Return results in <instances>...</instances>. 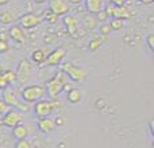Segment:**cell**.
<instances>
[{
	"label": "cell",
	"instance_id": "cell-1",
	"mask_svg": "<svg viewBox=\"0 0 154 148\" xmlns=\"http://www.w3.org/2000/svg\"><path fill=\"white\" fill-rule=\"evenodd\" d=\"M68 77L60 70L58 73H56L48 82H46V93L49 94L50 98H57L62 92H64L65 84H68Z\"/></svg>",
	"mask_w": 154,
	"mask_h": 148
},
{
	"label": "cell",
	"instance_id": "cell-2",
	"mask_svg": "<svg viewBox=\"0 0 154 148\" xmlns=\"http://www.w3.org/2000/svg\"><path fill=\"white\" fill-rule=\"evenodd\" d=\"M61 72L73 82H82L87 79V72L84 67L73 64L70 61H64L61 64Z\"/></svg>",
	"mask_w": 154,
	"mask_h": 148
},
{
	"label": "cell",
	"instance_id": "cell-3",
	"mask_svg": "<svg viewBox=\"0 0 154 148\" xmlns=\"http://www.w3.org/2000/svg\"><path fill=\"white\" fill-rule=\"evenodd\" d=\"M46 94V89L42 85H29V86H24L20 92L22 100L26 104H32L37 102V101L42 100Z\"/></svg>",
	"mask_w": 154,
	"mask_h": 148
},
{
	"label": "cell",
	"instance_id": "cell-4",
	"mask_svg": "<svg viewBox=\"0 0 154 148\" xmlns=\"http://www.w3.org/2000/svg\"><path fill=\"white\" fill-rule=\"evenodd\" d=\"M58 101L53 100H39L34 104V113L38 117H50L53 114V112L56 111V108H58L60 105H57Z\"/></svg>",
	"mask_w": 154,
	"mask_h": 148
},
{
	"label": "cell",
	"instance_id": "cell-5",
	"mask_svg": "<svg viewBox=\"0 0 154 148\" xmlns=\"http://www.w3.org/2000/svg\"><path fill=\"white\" fill-rule=\"evenodd\" d=\"M3 100H4L5 104H7L10 108H12V109H19L20 112H27L30 109L29 104L22 102V101L19 100L18 94H16V92L14 89H11V87H5L4 89Z\"/></svg>",
	"mask_w": 154,
	"mask_h": 148
},
{
	"label": "cell",
	"instance_id": "cell-6",
	"mask_svg": "<svg viewBox=\"0 0 154 148\" xmlns=\"http://www.w3.org/2000/svg\"><path fill=\"white\" fill-rule=\"evenodd\" d=\"M104 12L107 13L108 18H116V19H130L133 18L134 12L126 5H108L104 7Z\"/></svg>",
	"mask_w": 154,
	"mask_h": 148
},
{
	"label": "cell",
	"instance_id": "cell-7",
	"mask_svg": "<svg viewBox=\"0 0 154 148\" xmlns=\"http://www.w3.org/2000/svg\"><path fill=\"white\" fill-rule=\"evenodd\" d=\"M43 20V16L41 13H35V12H26L23 15H20L19 18V26L24 30H31L34 27L39 26Z\"/></svg>",
	"mask_w": 154,
	"mask_h": 148
},
{
	"label": "cell",
	"instance_id": "cell-8",
	"mask_svg": "<svg viewBox=\"0 0 154 148\" xmlns=\"http://www.w3.org/2000/svg\"><path fill=\"white\" fill-rule=\"evenodd\" d=\"M49 11L53 13L54 16H64L69 13L70 11V4L68 0H50L49 3Z\"/></svg>",
	"mask_w": 154,
	"mask_h": 148
},
{
	"label": "cell",
	"instance_id": "cell-9",
	"mask_svg": "<svg viewBox=\"0 0 154 148\" xmlns=\"http://www.w3.org/2000/svg\"><path fill=\"white\" fill-rule=\"evenodd\" d=\"M22 119H23V116H22L20 112L16 111V109H12V108H11L10 111H8L7 113L3 116V119L0 120V124L4 125V127L14 128L15 125L20 124V123H22Z\"/></svg>",
	"mask_w": 154,
	"mask_h": 148
},
{
	"label": "cell",
	"instance_id": "cell-10",
	"mask_svg": "<svg viewBox=\"0 0 154 148\" xmlns=\"http://www.w3.org/2000/svg\"><path fill=\"white\" fill-rule=\"evenodd\" d=\"M65 57H66V50L64 47H57L51 51L49 55H46V64L49 66H58L64 62Z\"/></svg>",
	"mask_w": 154,
	"mask_h": 148
},
{
	"label": "cell",
	"instance_id": "cell-11",
	"mask_svg": "<svg viewBox=\"0 0 154 148\" xmlns=\"http://www.w3.org/2000/svg\"><path fill=\"white\" fill-rule=\"evenodd\" d=\"M62 22H64L65 27H66V31L70 37L72 38L79 37L80 24H79V20H77L76 16L70 15V13H66V15H64V18H62Z\"/></svg>",
	"mask_w": 154,
	"mask_h": 148
},
{
	"label": "cell",
	"instance_id": "cell-12",
	"mask_svg": "<svg viewBox=\"0 0 154 148\" xmlns=\"http://www.w3.org/2000/svg\"><path fill=\"white\" fill-rule=\"evenodd\" d=\"M19 18H20V13L16 8H7L3 12H0V23L3 24H11Z\"/></svg>",
	"mask_w": 154,
	"mask_h": 148
},
{
	"label": "cell",
	"instance_id": "cell-13",
	"mask_svg": "<svg viewBox=\"0 0 154 148\" xmlns=\"http://www.w3.org/2000/svg\"><path fill=\"white\" fill-rule=\"evenodd\" d=\"M8 37L15 40L16 43H24L27 39L26 34H24V30L22 28L19 24H15V26H12L8 30Z\"/></svg>",
	"mask_w": 154,
	"mask_h": 148
},
{
	"label": "cell",
	"instance_id": "cell-14",
	"mask_svg": "<svg viewBox=\"0 0 154 148\" xmlns=\"http://www.w3.org/2000/svg\"><path fill=\"white\" fill-rule=\"evenodd\" d=\"M38 129L42 133H50L56 129V124L51 117H39L38 120Z\"/></svg>",
	"mask_w": 154,
	"mask_h": 148
},
{
	"label": "cell",
	"instance_id": "cell-15",
	"mask_svg": "<svg viewBox=\"0 0 154 148\" xmlns=\"http://www.w3.org/2000/svg\"><path fill=\"white\" fill-rule=\"evenodd\" d=\"M30 72H31V67H30V64L26 61V59H23V61L19 62L18 65V70H16V78L22 79V81H24V79H27L30 77Z\"/></svg>",
	"mask_w": 154,
	"mask_h": 148
},
{
	"label": "cell",
	"instance_id": "cell-16",
	"mask_svg": "<svg viewBox=\"0 0 154 148\" xmlns=\"http://www.w3.org/2000/svg\"><path fill=\"white\" fill-rule=\"evenodd\" d=\"M104 0H85V8L91 13H99L104 10Z\"/></svg>",
	"mask_w": 154,
	"mask_h": 148
},
{
	"label": "cell",
	"instance_id": "cell-17",
	"mask_svg": "<svg viewBox=\"0 0 154 148\" xmlns=\"http://www.w3.org/2000/svg\"><path fill=\"white\" fill-rule=\"evenodd\" d=\"M29 128L26 127L24 124H18L12 128V136L16 139V140H23V139H27L29 136Z\"/></svg>",
	"mask_w": 154,
	"mask_h": 148
},
{
	"label": "cell",
	"instance_id": "cell-18",
	"mask_svg": "<svg viewBox=\"0 0 154 148\" xmlns=\"http://www.w3.org/2000/svg\"><path fill=\"white\" fill-rule=\"evenodd\" d=\"M68 101L70 104H79L82 101L84 98V93H82L81 89H77V87H72V89L68 92Z\"/></svg>",
	"mask_w": 154,
	"mask_h": 148
},
{
	"label": "cell",
	"instance_id": "cell-19",
	"mask_svg": "<svg viewBox=\"0 0 154 148\" xmlns=\"http://www.w3.org/2000/svg\"><path fill=\"white\" fill-rule=\"evenodd\" d=\"M31 61L34 62V64H43V62L46 61V53L45 50H41V49H38V50H34L31 53Z\"/></svg>",
	"mask_w": 154,
	"mask_h": 148
},
{
	"label": "cell",
	"instance_id": "cell-20",
	"mask_svg": "<svg viewBox=\"0 0 154 148\" xmlns=\"http://www.w3.org/2000/svg\"><path fill=\"white\" fill-rule=\"evenodd\" d=\"M96 24H97V20H96L93 16H85L84 20H82V26H84L85 30H95Z\"/></svg>",
	"mask_w": 154,
	"mask_h": 148
},
{
	"label": "cell",
	"instance_id": "cell-21",
	"mask_svg": "<svg viewBox=\"0 0 154 148\" xmlns=\"http://www.w3.org/2000/svg\"><path fill=\"white\" fill-rule=\"evenodd\" d=\"M104 42H106L104 38H93V39L89 42V45H88V49H89L91 51H96L103 46Z\"/></svg>",
	"mask_w": 154,
	"mask_h": 148
},
{
	"label": "cell",
	"instance_id": "cell-22",
	"mask_svg": "<svg viewBox=\"0 0 154 148\" xmlns=\"http://www.w3.org/2000/svg\"><path fill=\"white\" fill-rule=\"evenodd\" d=\"M3 73V75H4V78L7 79V82H8V85H11V84H14V82L16 81V73L14 72V70H4V72H2Z\"/></svg>",
	"mask_w": 154,
	"mask_h": 148
},
{
	"label": "cell",
	"instance_id": "cell-23",
	"mask_svg": "<svg viewBox=\"0 0 154 148\" xmlns=\"http://www.w3.org/2000/svg\"><path fill=\"white\" fill-rule=\"evenodd\" d=\"M123 26H125V20H122V19H116V18H114L111 20V23H109L111 30H120V28H123Z\"/></svg>",
	"mask_w": 154,
	"mask_h": 148
},
{
	"label": "cell",
	"instance_id": "cell-24",
	"mask_svg": "<svg viewBox=\"0 0 154 148\" xmlns=\"http://www.w3.org/2000/svg\"><path fill=\"white\" fill-rule=\"evenodd\" d=\"M15 148H32L31 143H30L27 139H23V140H18L15 144Z\"/></svg>",
	"mask_w": 154,
	"mask_h": 148
},
{
	"label": "cell",
	"instance_id": "cell-25",
	"mask_svg": "<svg viewBox=\"0 0 154 148\" xmlns=\"http://www.w3.org/2000/svg\"><path fill=\"white\" fill-rule=\"evenodd\" d=\"M10 106L5 104V101L3 100V98H0V116H4L5 113H7L8 111H10Z\"/></svg>",
	"mask_w": 154,
	"mask_h": 148
},
{
	"label": "cell",
	"instance_id": "cell-26",
	"mask_svg": "<svg viewBox=\"0 0 154 148\" xmlns=\"http://www.w3.org/2000/svg\"><path fill=\"white\" fill-rule=\"evenodd\" d=\"M146 45L150 49V51H154V34L153 32H150L146 37Z\"/></svg>",
	"mask_w": 154,
	"mask_h": 148
},
{
	"label": "cell",
	"instance_id": "cell-27",
	"mask_svg": "<svg viewBox=\"0 0 154 148\" xmlns=\"http://www.w3.org/2000/svg\"><path fill=\"white\" fill-rule=\"evenodd\" d=\"M10 50V45L7 40H2L0 39V53H7Z\"/></svg>",
	"mask_w": 154,
	"mask_h": 148
},
{
	"label": "cell",
	"instance_id": "cell-28",
	"mask_svg": "<svg viewBox=\"0 0 154 148\" xmlns=\"http://www.w3.org/2000/svg\"><path fill=\"white\" fill-rule=\"evenodd\" d=\"M5 87H8V82H7V79L4 78V75H3V73L0 72V90L5 89Z\"/></svg>",
	"mask_w": 154,
	"mask_h": 148
},
{
	"label": "cell",
	"instance_id": "cell-29",
	"mask_svg": "<svg viewBox=\"0 0 154 148\" xmlns=\"http://www.w3.org/2000/svg\"><path fill=\"white\" fill-rule=\"evenodd\" d=\"M54 124H56V127H61V125L65 124V119L61 116H57V119L54 120Z\"/></svg>",
	"mask_w": 154,
	"mask_h": 148
},
{
	"label": "cell",
	"instance_id": "cell-30",
	"mask_svg": "<svg viewBox=\"0 0 154 148\" xmlns=\"http://www.w3.org/2000/svg\"><path fill=\"white\" fill-rule=\"evenodd\" d=\"M100 31H101V34L107 35L108 32H111V27H109V24H104V26H101Z\"/></svg>",
	"mask_w": 154,
	"mask_h": 148
},
{
	"label": "cell",
	"instance_id": "cell-31",
	"mask_svg": "<svg viewBox=\"0 0 154 148\" xmlns=\"http://www.w3.org/2000/svg\"><path fill=\"white\" fill-rule=\"evenodd\" d=\"M108 18V16H107V13L104 12V10L103 11H100V12L97 13V19L99 20H101V22H106V19Z\"/></svg>",
	"mask_w": 154,
	"mask_h": 148
},
{
	"label": "cell",
	"instance_id": "cell-32",
	"mask_svg": "<svg viewBox=\"0 0 154 148\" xmlns=\"http://www.w3.org/2000/svg\"><path fill=\"white\" fill-rule=\"evenodd\" d=\"M112 3V5H126L127 0H109Z\"/></svg>",
	"mask_w": 154,
	"mask_h": 148
},
{
	"label": "cell",
	"instance_id": "cell-33",
	"mask_svg": "<svg viewBox=\"0 0 154 148\" xmlns=\"http://www.w3.org/2000/svg\"><path fill=\"white\" fill-rule=\"evenodd\" d=\"M69 1V4H73V5H77V4H80V3L82 1V0H68Z\"/></svg>",
	"mask_w": 154,
	"mask_h": 148
},
{
	"label": "cell",
	"instance_id": "cell-34",
	"mask_svg": "<svg viewBox=\"0 0 154 148\" xmlns=\"http://www.w3.org/2000/svg\"><path fill=\"white\" fill-rule=\"evenodd\" d=\"M153 124H154V121L152 120V121L149 123V131H150V135H154V131H153Z\"/></svg>",
	"mask_w": 154,
	"mask_h": 148
},
{
	"label": "cell",
	"instance_id": "cell-35",
	"mask_svg": "<svg viewBox=\"0 0 154 148\" xmlns=\"http://www.w3.org/2000/svg\"><path fill=\"white\" fill-rule=\"evenodd\" d=\"M10 3H11V0H0V5H7Z\"/></svg>",
	"mask_w": 154,
	"mask_h": 148
},
{
	"label": "cell",
	"instance_id": "cell-36",
	"mask_svg": "<svg viewBox=\"0 0 154 148\" xmlns=\"http://www.w3.org/2000/svg\"><path fill=\"white\" fill-rule=\"evenodd\" d=\"M32 1H34L35 4H45L48 0H32Z\"/></svg>",
	"mask_w": 154,
	"mask_h": 148
},
{
	"label": "cell",
	"instance_id": "cell-37",
	"mask_svg": "<svg viewBox=\"0 0 154 148\" xmlns=\"http://www.w3.org/2000/svg\"><path fill=\"white\" fill-rule=\"evenodd\" d=\"M138 1L145 3V4H152V3H153V0H138Z\"/></svg>",
	"mask_w": 154,
	"mask_h": 148
},
{
	"label": "cell",
	"instance_id": "cell-38",
	"mask_svg": "<svg viewBox=\"0 0 154 148\" xmlns=\"http://www.w3.org/2000/svg\"><path fill=\"white\" fill-rule=\"evenodd\" d=\"M65 146H66V144H65L64 141H61V143L58 144V148H65Z\"/></svg>",
	"mask_w": 154,
	"mask_h": 148
},
{
	"label": "cell",
	"instance_id": "cell-39",
	"mask_svg": "<svg viewBox=\"0 0 154 148\" xmlns=\"http://www.w3.org/2000/svg\"><path fill=\"white\" fill-rule=\"evenodd\" d=\"M26 1H29V0H26Z\"/></svg>",
	"mask_w": 154,
	"mask_h": 148
}]
</instances>
